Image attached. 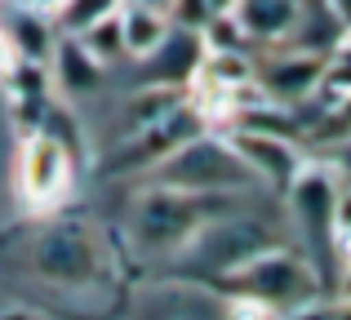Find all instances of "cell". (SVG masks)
I'll return each mask as SVG.
<instances>
[{
	"instance_id": "1",
	"label": "cell",
	"mask_w": 351,
	"mask_h": 320,
	"mask_svg": "<svg viewBox=\"0 0 351 320\" xmlns=\"http://www.w3.org/2000/svg\"><path fill=\"white\" fill-rule=\"evenodd\" d=\"M156 178H160V187H173V191L218 196V191H232L240 182H249V169L240 164V156L232 151L227 138H209L200 130L156 164Z\"/></svg>"
},
{
	"instance_id": "2",
	"label": "cell",
	"mask_w": 351,
	"mask_h": 320,
	"mask_svg": "<svg viewBox=\"0 0 351 320\" xmlns=\"http://www.w3.org/2000/svg\"><path fill=\"white\" fill-rule=\"evenodd\" d=\"M227 285H232V294L263 298L267 307L285 312V307H298L316 294V271L285 249H258L245 262L227 267Z\"/></svg>"
},
{
	"instance_id": "3",
	"label": "cell",
	"mask_w": 351,
	"mask_h": 320,
	"mask_svg": "<svg viewBox=\"0 0 351 320\" xmlns=\"http://www.w3.org/2000/svg\"><path fill=\"white\" fill-rule=\"evenodd\" d=\"M71 191V151L53 134H27L18 151V196L32 209H53Z\"/></svg>"
},
{
	"instance_id": "4",
	"label": "cell",
	"mask_w": 351,
	"mask_h": 320,
	"mask_svg": "<svg viewBox=\"0 0 351 320\" xmlns=\"http://www.w3.org/2000/svg\"><path fill=\"white\" fill-rule=\"evenodd\" d=\"M325 80V53H302V49H280L271 58L254 62V89L276 107H298L311 98Z\"/></svg>"
},
{
	"instance_id": "5",
	"label": "cell",
	"mask_w": 351,
	"mask_h": 320,
	"mask_svg": "<svg viewBox=\"0 0 351 320\" xmlns=\"http://www.w3.org/2000/svg\"><path fill=\"white\" fill-rule=\"evenodd\" d=\"M232 151L240 156V164L249 169V178H267L271 187H285L298 178L302 156L293 151L289 138H276V134H254V130H232Z\"/></svg>"
},
{
	"instance_id": "6",
	"label": "cell",
	"mask_w": 351,
	"mask_h": 320,
	"mask_svg": "<svg viewBox=\"0 0 351 320\" xmlns=\"http://www.w3.org/2000/svg\"><path fill=\"white\" fill-rule=\"evenodd\" d=\"M289 200L298 209L302 227L311 236H320L325 245H334V200H338V178L329 169H307L302 164L298 178L289 182Z\"/></svg>"
},
{
	"instance_id": "7",
	"label": "cell",
	"mask_w": 351,
	"mask_h": 320,
	"mask_svg": "<svg viewBox=\"0 0 351 320\" xmlns=\"http://www.w3.org/2000/svg\"><path fill=\"white\" fill-rule=\"evenodd\" d=\"M245 40L258 45H280L285 32L293 27V14H298V0H236L232 5Z\"/></svg>"
},
{
	"instance_id": "8",
	"label": "cell",
	"mask_w": 351,
	"mask_h": 320,
	"mask_svg": "<svg viewBox=\"0 0 351 320\" xmlns=\"http://www.w3.org/2000/svg\"><path fill=\"white\" fill-rule=\"evenodd\" d=\"M116 18H120V36H125V53H134V58L156 53L160 40L169 36V18H165V9L147 5V0H129V5H120Z\"/></svg>"
},
{
	"instance_id": "9",
	"label": "cell",
	"mask_w": 351,
	"mask_h": 320,
	"mask_svg": "<svg viewBox=\"0 0 351 320\" xmlns=\"http://www.w3.org/2000/svg\"><path fill=\"white\" fill-rule=\"evenodd\" d=\"M49 58L58 62V85L67 89V94H94V89L103 85V62H98L76 36H62Z\"/></svg>"
},
{
	"instance_id": "10",
	"label": "cell",
	"mask_w": 351,
	"mask_h": 320,
	"mask_svg": "<svg viewBox=\"0 0 351 320\" xmlns=\"http://www.w3.org/2000/svg\"><path fill=\"white\" fill-rule=\"evenodd\" d=\"M156 71V85H169V80H191L205 58V40H196V32H182V36H165L160 49L147 53Z\"/></svg>"
},
{
	"instance_id": "11",
	"label": "cell",
	"mask_w": 351,
	"mask_h": 320,
	"mask_svg": "<svg viewBox=\"0 0 351 320\" xmlns=\"http://www.w3.org/2000/svg\"><path fill=\"white\" fill-rule=\"evenodd\" d=\"M9 40L18 45V53H23V62H45L53 53V36H49V23H45L36 9H18L14 18L5 23Z\"/></svg>"
},
{
	"instance_id": "12",
	"label": "cell",
	"mask_w": 351,
	"mask_h": 320,
	"mask_svg": "<svg viewBox=\"0 0 351 320\" xmlns=\"http://www.w3.org/2000/svg\"><path fill=\"white\" fill-rule=\"evenodd\" d=\"M76 40L85 45V49L94 53L98 62H116V58H125V36H120V18H116V14L98 18V23H94V27H85Z\"/></svg>"
},
{
	"instance_id": "13",
	"label": "cell",
	"mask_w": 351,
	"mask_h": 320,
	"mask_svg": "<svg viewBox=\"0 0 351 320\" xmlns=\"http://www.w3.org/2000/svg\"><path fill=\"white\" fill-rule=\"evenodd\" d=\"M53 9H58L62 32H67V36H80L85 27H94L98 18L116 14V9H120V0H58Z\"/></svg>"
},
{
	"instance_id": "14",
	"label": "cell",
	"mask_w": 351,
	"mask_h": 320,
	"mask_svg": "<svg viewBox=\"0 0 351 320\" xmlns=\"http://www.w3.org/2000/svg\"><path fill=\"white\" fill-rule=\"evenodd\" d=\"M320 85H325L334 98H351V32L334 45V49H329V58H325V80H320Z\"/></svg>"
},
{
	"instance_id": "15",
	"label": "cell",
	"mask_w": 351,
	"mask_h": 320,
	"mask_svg": "<svg viewBox=\"0 0 351 320\" xmlns=\"http://www.w3.org/2000/svg\"><path fill=\"white\" fill-rule=\"evenodd\" d=\"M227 320H280L276 307H267L263 298H249V294H236L232 307H227Z\"/></svg>"
},
{
	"instance_id": "16",
	"label": "cell",
	"mask_w": 351,
	"mask_h": 320,
	"mask_svg": "<svg viewBox=\"0 0 351 320\" xmlns=\"http://www.w3.org/2000/svg\"><path fill=\"white\" fill-rule=\"evenodd\" d=\"M334 245L338 249L351 245V187H338V200H334Z\"/></svg>"
},
{
	"instance_id": "17",
	"label": "cell",
	"mask_w": 351,
	"mask_h": 320,
	"mask_svg": "<svg viewBox=\"0 0 351 320\" xmlns=\"http://www.w3.org/2000/svg\"><path fill=\"white\" fill-rule=\"evenodd\" d=\"M173 18H178L187 32H200L209 23V5L205 0H173Z\"/></svg>"
},
{
	"instance_id": "18",
	"label": "cell",
	"mask_w": 351,
	"mask_h": 320,
	"mask_svg": "<svg viewBox=\"0 0 351 320\" xmlns=\"http://www.w3.org/2000/svg\"><path fill=\"white\" fill-rule=\"evenodd\" d=\"M18 67H23V53H18V45L9 40L5 23H0V80H9V76H14Z\"/></svg>"
},
{
	"instance_id": "19",
	"label": "cell",
	"mask_w": 351,
	"mask_h": 320,
	"mask_svg": "<svg viewBox=\"0 0 351 320\" xmlns=\"http://www.w3.org/2000/svg\"><path fill=\"white\" fill-rule=\"evenodd\" d=\"M338 294H343V303H351V245H343V276H338Z\"/></svg>"
},
{
	"instance_id": "20",
	"label": "cell",
	"mask_w": 351,
	"mask_h": 320,
	"mask_svg": "<svg viewBox=\"0 0 351 320\" xmlns=\"http://www.w3.org/2000/svg\"><path fill=\"white\" fill-rule=\"evenodd\" d=\"M325 5L334 9V14H338V23H343L347 32H351V0H325Z\"/></svg>"
},
{
	"instance_id": "21",
	"label": "cell",
	"mask_w": 351,
	"mask_h": 320,
	"mask_svg": "<svg viewBox=\"0 0 351 320\" xmlns=\"http://www.w3.org/2000/svg\"><path fill=\"white\" fill-rule=\"evenodd\" d=\"M27 5H58V0H27Z\"/></svg>"
},
{
	"instance_id": "22",
	"label": "cell",
	"mask_w": 351,
	"mask_h": 320,
	"mask_svg": "<svg viewBox=\"0 0 351 320\" xmlns=\"http://www.w3.org/2000/svg\"><path fill=\"white\" fill-rule=\"evenodd\" d=\"M334 320H351V312H343V316H334Z\"/></svg>"
}]
</instances>
